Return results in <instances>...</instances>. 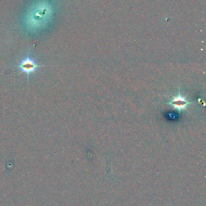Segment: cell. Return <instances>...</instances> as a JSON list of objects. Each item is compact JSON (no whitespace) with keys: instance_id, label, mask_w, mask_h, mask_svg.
Returning a JSON list of instances; mask_svg holds the SVG:
<instances>
[{"instance_id":"7a4b0ae2","label":"cell","mask_w":206,"mask_h":206,"mask_svg":"<svg viewBox=\"0 0 206 206\" xmlns=\"http://www.w3.org/2000/svg\"><path fill=\"white\" fill-rule=\"evenodd\" d=\"M170 104H172L177 109L181 110L188 107V105L189 104V103H188L185 98L179 96L173 99Z\"/></svg>"},{"instance_id":"6da1fadb","label":"cell","mask_w":206,"mask_h":206,"mask_svg":"<svg viewBox=\"0 0 206 206\" xmlns=\"http://www.w3.org/2000/svg\"><path fill=\"white\" fill-rule=\"evenodd\" d=\"M43 66H44L38 65L35 60L29 56H27L22 59L19 65L17 66L21 72L27 74L28 80L29 79V77L31 74L35 72L38 68Z\"/></svg>"}]
</instances>
